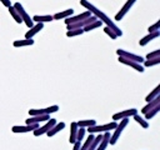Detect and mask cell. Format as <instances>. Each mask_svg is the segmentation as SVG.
I'll return each mask as SVG.
<instances>
[{"instance_id":"1","label":"cell","mask_w":160,"mask_h":150,"mask_svg":"<svg viewBox=\"0 0 160 150\" xmlns=\"http://www.w3.org/2000/svg\"><path fill=\"white\" fill-rule=\"evenodd\" d=\"M80 4H81L84 8H86V9H88L92 15H95V16L98 18V20H100V21H101V22H104L108 28H110V29H111V30L118 35V38L122 35L121 29H120V28H119V26H118V25H116V24H115V22H114V21H112L108 15H106V14H104V12H102L101 10H99L96 6H94L92 4H90L88 0H80Z\"/></svg>"},{"instance_id":"2","label":"cell","mask_w":160,"mask_h":150,"mask_svg":"<svg viewBox=\"0 0 160 150\" xmlns=\"http://www.w3.org/2000/svg\"><path fill=\"white\" fill-rule=\"evenodd\" d=\"M128 124H129V118H125V119H121V120H120V124H118V125L115 126V129H114V130H115L114 134L110 135V139H109V144H110V145L116 144V141H118L120 134L122 132V130L125 129V126H126Z\"/></svg>"},{"instance_id":"3","label":"cell","mask_w":160,"mask_h":150,"mask_svg":"<svg viewBox=\"0 0 160 150\" xmlns=\"http://www.w3.org/2000/svg\"><path fill=\"white\" fill-rule=\"evenodd\" d=\"M116 121H111L109 124H104V125H94V126H89L86 128V131H89V134H95V132H106L110 130H114L116 126Z\"/></svg>"},{"instance_id":"4","label":"cell","mask_w":160,"mask_h":150,"mask_svg":"<svg viewBox=\"0 0 160 150\" xmlns=\"http://www.w3.org/2000/svg\"><path fill=\"white\" fill-rule=\"evenodd\" d=\"M14 8H15V10L18 11V14L20 15V18H21V20H22V22H25V25L30 29L32 25H34V21H32V19L30 18V15L24 10V8H22V5L20 4V2H15L14 5H12Z\"/></svg>"},{"instance_id":"5","label":"cell","mask_w":160,"mask_h":150,"mask_svg":"<svg viewBox=\"0 0 160 150\" xmlns=\"http://www.w3.org/2000/svg\"><path fill=\"white\" fill-rule=\"evenodd\" d=\"M58 110H59L58 105H51V106L45 108V109H30L29 110V115L30 116H34V115H50L52 112H56Z\"/></svg>"},{"instance_id":"6","label":"cell","mask_w":160,"mask_h":150,"mask_svg":"<svg viewBox=\"0 0 160 150\" xmlns=\"http://www.w3.org/2000/svg\"><path fill=\"white\" fill-rule=\"evenodd\" d=\"M56 122H58L56 119H49L42 126H39L38 129L34 130V135H35V136H40V135H42V134H46Z\"/></svg>"},{"instance_id":"7","label":"cell","mask_w":160,"mask_h":150,"mask_svg":"<svg viewBox=\"0 0 160 150\" xmlns=\"http://www.w3.org/2000/svg\"><path fill=\"white\" fill-rule=\"evenodd\" d=\"M116 54H118L119 56H122V58H125V59L132 60V61L139 62V64H141V62L144 61V59H142L141 56L135 55V54H131V52H129V51H126V50H122V49H118V50H116Z\"/></svg>"},{"instance_id":"8","label":"cell","mask_w":160,"mask_h":150,"mask_svg":"<svg viewBox=\"0 0 160 150\" xmlns=\"http://www.w3.org/2000/svg\"><path fill=\"white\" fill-rule=\"evenodd\" d=\"M135 1H136V0H126V2L122 5V8L119 10V12L115 15V20H116V21H120V20L128 14V11L131 9V6L135 4Z\"/></svg>"},{"instance_id":"9","label":"cell","mask_w":160,"mask_h":150,"mask_svg":"<svg viewBox=\"0 0 160 150\" xmlns=\"http://www.w3.org/2000/svg\"><path fill=\"white\" fill-rule=\"evenodd\" d=\"M138 112V109H128V110H122L120 112H116L112 115V120L114 121H118V120H121V119H125V118H130L132 115H135Z\"/></svg>"},{"instance_id":"10","label":"cell","mask_w":160,"mask_h":150,"mask_svg":"<svg viewBox=\"0 0 160 150\" xmlns=\"http://www.w3.org/2000/svg\"><path fill=\"white\" fill-rule=\"evenodd\" d=\"M39 128V124H26L25 126H12L11 128V131L15 132V134H19V132H28V131H34L35 129Z\"/></svg>"},{"instance_id":"11","label":"cell","mask_w":160,"mask_h":150,"mask_svg":"<svg viewBox=\"0 0 160 150\" xmlns=\"http://www.w3.org/2000/svg\"><path fill=\"white\" fill-rule=\"evenodd\" d=\"M92 14L89 11V10H86V11H84V12H81V14H79V15H75V16H69V18H66L65 19V24L68 25V24H72V22H78V21H81V20H84V19H86V18H89V16H91Z\"/></svg>"},{"instance_id":"12","label":"cell","mask_w":160,"mask_h":150,"mask_svg":"<svg viewBox=\"0 0 160 150\" xmlns=\"http://www.w3.org/2000/svg\"><path fill=\"white\" fill-rule=\"evenodd\" d=\"M119 61H120L121 64H125V65H128V66L135 69V70L139 71V72H144V66H142L141 64H139V62H135V61H132V60L125 59V58H122V56H119Z\"/></svg>"},{"instance_id":"13","label":"cell","mask_w":160,"mask_h":150,"mask_svg":"<svg viewBox=\"0 0 160 150\" xmlns=\"http://www.w3.org/2000/svg\"><path fill=\"white\" fill-rule=\"evenodd\" d=\"M44 28V24L42 22H36L35 25H32L26 32H25V39H32L40 30H42Z\"/></svg>"},{"instance_id":"14","label":"cell","mask_w":160,"mask_h":150,"mask_svg":"<svg viewBox=\"0 0 160 150\" xmlns=\"http://www.w3.org/2000/svg\"><path fill=\"white\" fill-rule=\"evenodd\" d=\"M159 36H160V30L154 31V32H149L146 36H144L141 40H139V45H140V46H145V45L149 44L151 40H154V39H156V38H159Z\"/></svg>"},{"instance_id":"15","label":"cell","mask_w":160,"mask_h":150,"mask_svg":"<svg viewBox=\"0 0 160 150\" xmlns=\"http://www.w3.org/2000/svg\"><path fill=\"white\" fill-rule=\"evenodd\" d=\"M156 105H160V95H158V96H155L152 100H150V101H148V104L140 110V112L141 114H146L149 110H151L152 108H155Z\"/></svg>"},{"instance_id":"16","label":"cell","mask_w":160,"mask_h":150,"mask_svg":"<svg viewBox=\"0 0 160 150\" xmlns=\"http://www.w3.org/2000/svg\"><path fill=\"white\" fill-rule=\"evenodd\" d=\"M50 119V115H34L26 119V124H39L41 121H48Z\"/></svg>"},{"instance_id":"17","label":"cell","mask_w":160,"mask_h":150,"mask_svg":"<svg viewBox=\"0 0 160 150\" xmlns=\"http://www.w3.org/2000/svg\"><path fill=\"white\" fill-rule=\"evenodd\" d=\"M74 14V9H66V10H62L55 15H52V19L54 20H60V19H66L69 16H72Z\"/></svg>"},{"instance_id":"18","label":"cell","mask_w":160,"mask_h":150,"mask_svg":"<svg viewBox=\"0 0 160 150\" xmlns=\"http://www.w3.org/2000/svg\"><path fill=\"white\" fill-rule=\"evenodd\" d=\"M64 128H65V122H64V121L56 122V124H55V125H54V126H52V128L46 132V135H48V136H54L55 134H58L59 131H61Z\"/></svg>"},{"instance_id":"19","label":"cell","mask_w":160,"mask_h":150,"mask_svg":"<svg viewBox=\"0 0 160 150\" xmlns=\"http://www.w3.org/2000/svg\"><path fill=\"white\" fill-rule=\"evenodd\" d=\"M109 139H110V131L104 132V134H102V139H101L100 144L96 146L95 150H105L106 146H108V144H109Z\"/></svg>"},{"instance_id":"20","label":"cell","mask_w":160,"mask_h":150,"mask_svg":"<svg viewBox=\"0 0 160 150\" xmlns=\"http://www.w3.org/2000/svg\"><path fill=\"white\" fill-rule=\"evenodd\" d=\"M78 125H76V121H72L70 124V138H69V142L70 144H74L75 140H76V134H78Z\"/></svg>"},{"instance_id":"21","label":"cell","mask_w":160,"mask_h":150,"mask_svg":"<svg viewBox=\"0 0 160 150\" xmlns=\"http://www.w3.org/2000/svg\"><path fill=\"white\" fill-rule=\"evenodd\" d=\"M31 19H32V21H35V22H42V24L54 20V19H52V15H35V16H32Z\"/></svg>"},{"instance_id":"22","label":"cell","mask_w":160,"mask_h":150,"mask_svg":"<svg viewBox=\"0 0 160 150\" xmlns=\"http://www.w3.org/2000/svg\"><path fill=\"white\" fill-rule=\"evenodd\" d=\"M34 44V40L32 39H22V40H15L12 42V45L15 48H22V46H29V45H32Z\"/></svg>"},{"instance_id":"23","label":"cell","mask_w":160,"mask_h":150,"mask_svg":"<svg viewBox=\"0 0 160 150\" xmlns=\"http://www.w3.org/2000/svg\"><path fill=\"white\" fill-rule=\"evenodd\" d=\"M76 125H78V128H89V126H94V125H96V120H94V119H89V120H79V121H76Z\"/></svg>"},{"instance_id":"24","label":"cell","mask_w":160,"mask_h":150,"mask_svg":"<svg viewBox=\"0 0 160 150\" xmlns=\"http://www.w3.org/2000/svg\"><path fill=\"white\" fill-rule=\"evenodd\" d=\"M101 139H102V134H101V132H99V135L94 136V139H92V141H91L90 146L88 148V150H95V149H96V146L100 144Z\"/></svg>"},{"instance_id":"25","label":"cell","mask_w":160,"mask_h":150,"mask_svg":"<svg viewBox=\"0 0 160 150\" xmlns=\"http://www.w3.org/2000/svg\"><path fill=\"white\" fill-rule=\"evenodd\" d=\"M8 10H9V12H10V15H11V16L14 18V20H15V21H16L18 24H21V22H22V20H21V18H20V15L18 14V11L15 10V8H14L12 5H11V6H9V8H8Z\"/></svg>"},{"instance_id":"26","label":"cell","mask_w":160,"mask_h":150,"mask_svg":"<svg viewBox=\"0 0 160 150\" xmlns=\"http://www.w3.org/2000/svg\"><path fill=\"white\" fill-rule=\"evenodd\" d=\"M159 111H160V105H156L155 108H152L151 110H149L146 114H144V115H145V120H150V119H152Z\"/></svg>"},{"instance_id":"27","label":"cell","mask_w":160,"mask_h":150,"mask_svg":"<svg viewBox=\"0 0 160 150\" xmlns=\"http://www.w3.org/2000/svg\"><path fill=\"white\" fill-rule=\"evenodd\" d=\"M101 25H102V22H101L100 20H95L94 22L88 24L86 26H84L82 30H84V31H90V30H94V29H96V28H100Z\"/></svg>"},{"instance_id":"28","label":"cell","mask_w":160,"mask_h":150,"mask_svg":"<svg viewBox=\"0 0 160 150\" xmlns=\"http://www.w3.org/2000/svg\"><path fill=\"white\" fill-rule=\"evenodd\" d=\"M132 116H134L135 121H136L138 124H140V125H141V126H142L144 129H148V128H149V122H148V121H146V120H145L144 118H141V116H140V115H139L138 112H136L135 115H132Z\"/></svg>"},{"instance_id":"29","label":"cell","mask_w":160,"mask_h":150,"mask_svg":"<svg viewBox=\"0 0 160 150\" xmlns=\"http://www.w3.org/2000/svg\"><path fill=\"white\" fill-rule=\"evenodd\" d=\"M142 62H144V66L145 68H150V66L158 65V64H160V56L154 58V59H149V60H144Z\"/></svg>"},{"instance_id":"30","label":"cell","mask_w":160,"mask_h":150,"mask_svg":"<svg viewBox=\"0 0 160 150\" xmlns=\"http://www.w3.org/2000/svg\"><path fill=\"white\" fill-rule=\"evenodd\" d=\"M158 95H160V85H158V86H156V88H155V89H154V90H152V91H151V92L145 98V101L148 102V101L152 100V99H154L155 96H158Z\"/></svg>"},{"instance_id":"31","label":"cell","mask_w":160,"mask_h":150,"mask_svg":"<svg viewBox=\"0 0 160 150\" xmlns=\"http://www.w3.org/2000/svg\"><path fill=\"white\" fill-rule=\"evenodd\" d=\"M82 32H85L81 28L80 29H71V30H68L66 31V36L68 38H72V36H78V35H81Z\"/></svg>"},{"instance_id":"32","label":"cell","mask_w":160,"mask_h":150,"mask_svg":"<svg viewBox=\"0 0 160 150\" xmlns=\"http://www.w3.org/2000/svg\"><path fill=\"white\" fill-rule=\"evenodd\" d=\"M92 139H94V134H90V135H89V138L86 139V141H85L84 144H81V146H80V149H79V150H88V148L90 146V144H91Z\"/></svg>"},{"instance_id":"33","label":"cell","mask_w":160,"mask_h":150,"mask_svg":"<svg viewBox=\"0 0 160 150\" xmlns=\"http://www.w3.org/2000/svg\"><path fill=\"white\" fill-rule=\"evenodd\" d=\"M158 30H160V20H158L155 24H152V25H150L148 28L149 32H154V31H158Z\"/></svg>"},{"instance_id":"34","label":"cell","mask_w":160,"mask_h":150,"mask_svg":"<svg viewBox=\"0 0 160 150\" xmlns=\"http://www.w3.org/2000/svg\"><path fill=\"white\" fill-rule=\"evenodd\" d=\"M104 31H105V34H108V35H109V36H110V38H111L112 40L118 39V35H116V34H115V32H114V31H112V30H111L110 28L105 26V28H104Z\"/></svg>"},{"instance_id":"35","label":"cell","mask_w":160,"mask_h":150,"mask_svg":"<svg viewBox=\"0 0 160 150\" xmlns=\"http://www.w3.org/2000/svg\"><path fill=\"white\" fill-rule=\"evenodd\" d=\"M158 56H160V49L149 52V54L146 55V60H149V59H154V58H158Z\"/></svg>"},{"instance_id":"36","label":"cell","mask_w":160,"mask_h":150,"mask_svg":"<svg viewBox=\"0 0 160 150\" xmlns=\"http://www.w3.org/2000/svg\"><path fill=\"white\" fill-rule=\"evenodd\" d=\"M80 146H81V140H76V141L74 142V148H72V150H79Z\"/></svg>"},{"instance_id":"37","label":"cell","mask_w":160,"mask_h":150,"mask_svg":"<svg viewBox=\"0 0 160 150\" xmlns=\"http://www.w3.org/2000/svg\"><path fill=\"white\" fill-rule=\"evenodd\" d=\"M0 2H1L4 6H6V8H9V6L12 5V4H11V0H0Z\"/></svg>"}]
</instances>
